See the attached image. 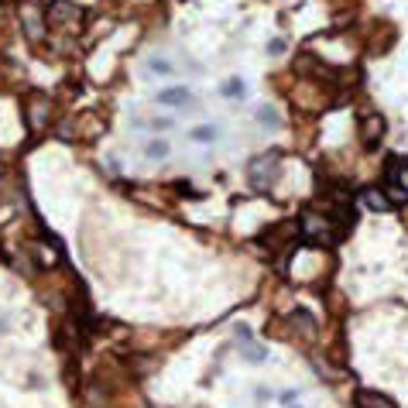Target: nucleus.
<instances>
[{
    "mask_svg": "<svg viewBox=\"0 0 408 408\" xmlns=\"http://www.w3.org/2000/svg\"><path fill=\"white\" fill-rule=\"evenodd\" d=\"M220 134H223V130H220L216 123H199V127L189 130V141H192V144H213V141H220Z\"/></svg>",
    "mask_w": 408,
    "mask_h": 408,
    "instance_id": "1a4fd4ad",
    "label": "nucleus"
},
{
    "mask_svg": "<svg viewBox=\"0 0 408 408\" xmlns=\"http://www.w3.org/2000/svg\"><path fill=\"white\" fill-rule=\"evenodd\" d=\"M288 326L295 329V336H302L305 343H316L319 340V323H316V316L309 309H295L288 316Z\"/></svg>",
    "mask_w": 408,
    "mask_h": 408,
    "instance_id": "7ed1b4c3",
    "label": "nucleus"
},
{
    "mask_svg": "<svg viewBox=\"0 0 408 408\" xmlns=\"http://www.w3.org/2000/svg\"><path fill=\"white\" fill-rule=\"evenodd\" d=\"M288 408H302V405H295V402H292V405H288Z\"/></svg>",
    "mask_w": 408,
    "mask_h": 408,
    "instance_id": "a211bd4d",
    "label": "nucleus"
},
{
    "mask_svg": "<svg viewBox=\"0 0 408 408\" xmlns=\"http://www.w3.org/2000/svg\"><path fill=\"white\" fill-rule=\"evenodd\" d=\"M241 354L250 364H264V347H257L254 340H241Z\"/></svg>",
    "mask_w": 408,
    "mask_h": 408,
    "instance_id": "4468645a",
    "label": "nucleus"
},
{
    "mask_svg": "<svg viewBox=\"0 0 408 408\" xmlns=\"http://www.w3.org/2000/svg\"><path fill=\"white\" fill-rule=\"evenodd\" d=\"M220 96H227V100H244L247 96L244 80H227L223 86H220Z\"/></svg>",
    "mask_w": 408,
    "mask_h": 408,
    "instance_id": "ddd939ff",
    "label": "nucleus"
},
{
    "mask_svg": "<svg viewBox=\"0 0 408 408\" xmlns=\"http://www.w3.org/2000/svg\"><path fill=\"white\" fill-rule=\"evenodd\" d=\"M48 24H62V21H80L82 17V10L73 3V0H55L52 7H48Z\"/></svg>",
    "mask_w": 408,
    "mask_h": 408,
    "instance_id": "39448f33",
    "label": "nucleus"
},
{
    "mask_svg": "<svg viewBox=\"0 0 408 408\" xmlns=\"http://www.w3.org/2000/svg\"><path fill=\"white\" fill-rule=\"evenodd\" d=\"M45 21H48V17L41 14L35 3H24V7H21V24H24V35L31 41L45 38Z\"/></svg>",
    "mask_w": 408,
    "mask_h": 408,
    "instance_id": "20e7f679",
    "label": "nucleus"
},
{
    "mask_svg": "<svg viewBox=\"0 0 408 408\" xmlns=\"http://www.w3.org/2000/svg\"><path fill=\"white\" fill-rule=\"evenodd\" d=\"M45 123H48V100L45 96H31L28 100V127L41 130Z\"/></svg>",
    "mask_w": 408,
    "mask_h": 408,
    "instance_id": "6e6552de",
    "label": "nucleus"
},
{
    "mask_svg": "<svg viewBox=\"0 0 408 408\" xmlns=\"http://www.w3.org/2000/svg\"><path fill=\"white\" fill-rule=\"evenodd\" d=\"M278 52H285V41H282V38L268 41V55H278Z\"/></svg>",
    "mask_w": 408,
    "mask_h": 408,
    "instance_id": "f3484780",
    "label": "nucleus"
},
{
    "mask_svg": "<svg viewBox=\"0 0 408 408\" xmlns=\"http://www.w3.org/2000/svg\"><path fill=\"white\" fill-rule=\"evenodd\" d=\"M354 405L357 408H398L388 395H381V391H368V388H357V391H354Z\"/></svg>",
    "mask_w": 408,
    "mask_h": 408,
    "instance_id": "0eeeda50",
    "label": "nucleus"
},
{
    "mask_svg": "<svg viewBox=\"0 0 408 408\" xmlns=\"http://www.w3.org/2000/svg\"><path fill=\"white\" fill-rule=\"evenodd\" d=\"M364 203H368L370 209H391V199H388L384 192H377V189H368V192H364Z\"/></svg>",
    "mask_w": 408,
    "mask_h": 408,
    "instance_id": "2eb2a0df",
    "label": "nucleus"
},
{
    "mask_svg": "<svg viewBox=\"0 0 408 408\" xmlns=\"http://www.w3.org/2000/svg\"><path fill=\"white\" fill-rule=\"evenodd\" d=\"M278 179H282V151H264L247 165V182L254 189H261V192L275 189Z\"/></svg>",
    "mask_w": 408,
    "mask_h": 408,
    "instance_id": "f257e3e1",
    "label": "nucleus"
},
{
    "mask_svg": "<svg viewBox=\"0 0 408 408\" xmlns=\"http://www.w3.org/2000/svg\"><path fill=\"white\" fill-rule=\"evenodd\" d=\"M144 73H151V76H175V62H168L165 55H148Z\"/></svg>",
    "mask_w": 408,
    "mask_h": 408,
    "instance_id": "9d476101",
    "label": "nucleus"
},
{
    "mask_svg": "<svg viewBox=\"0 0 408 408\" xmlns=\"http://www.w3.org/2000/svg\"><path fill=\"white\" fill-rule=\"evenodd\" d=\"M137 127H151V130H172L175 121L172 117H151V121H137Z\"/></svg>",
    "mask_w": 408,
    "mask_h": 408,
    "instance_id": "dca6fc26",
    "label": "nucleus"
},
{
    "mask_svg": "<svg viewBox=\"0 0 408 408\" xmlns=\"http://www.w3.org/2000/svg\"><path fill=\"white\" fill-rule=\"evenodd\" d=\"M384 130H388V121L377 110H364L361 114V141H364V148H377V141L384 137Z\"/></svg>",
    "mask_w": 408,
    "mask_h": 408,
    "instance_id": "f03ea898",
    "label": "nucleus"
},
{
    "mask_svg": "<svg viewBox=\"0 0 408 408\" xmlns=\"http://www.w3.org/2000/svg\"><path fill=\"white\" fill-rule=\"evenodd\" d=\"M144 155L151 158V162H162L172 155V144L165 141V137H151V141H144Z\"/></svg>",
    "mask_w": 408,
    "mask_h": 408,
    "instance_id": "9b49d317",
    "label": "nucleus"
},
{
    "mask_svg": "<svg viewBox=\"0 0 408 408\" xmlns=\"http://www.w3.org/2000/svg\"><path fill=\"white\" fill-rule=\"evenodd\" d=\"M254 121L261 123V127H268V130H278V127H282V117H278L275 107H257V110H254Z\"/></svg>",
    "mask_w": 408,
    "mask_h": 408,
    "instance_id": "f8f14e48",
    "label": "nucleus"
},
{
    "mask_svg": "<svg viewBox=\"0 0 408 408\" xmlns=\"http://www.w3.org/2000/svg\"><path fill=\"white\" fill-rule=\"evenodd\" d=\"M158 103H162V107H192L196 96H192V89H186V86H168V89L158 93Z\"/></svg>",
    "mask_w": 408,
    "mask_h": 408,
    "instance_id": "423d86ee",
    "label": "nucleus"
}]
</instances>
